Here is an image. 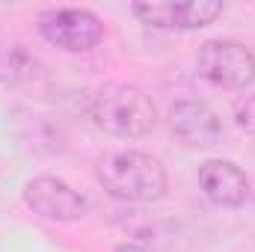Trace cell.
Returning a JSON list of instances; mask_svg holds the SVG:
<instances>
[{"mask_svg":"<svg viewBox=\"0 0 255 252\" xmlns=\"http://www.w3.org/2000/svg\"><path fill=\"white\" fill-rule=\"evenodd\" d=\"M98 184L122 202H157L166 193V169L157 157L145 151H116L107 154L95 169Z\"/></svg>","mask_w":255,"mask_h":252,"instance_id":"6da1fadb","label":"cell"},{"mask_svg":"<svg viewBox=\"0 0 255 252\" xmlns=\"http://www.w3.org/2000/svg\"><path fill=\"white\" fill-rule=\"evenodd\" d=\"M92 119L101 130H107L113 136L136 139V136H145L154 130L157 107H154L151 95H145L139 86L113 83V86H104L92 98Z\"/></svg>","mask_w":255,"mask_h":252,"instance_id":"7a4b0ae2","label":"cell"},{"mask_svg":"<svg viewBox=\"0 0 255 252\" xmlns=\"http://www.w3.org/2000/svg\"><path fill=\"white\" fill-rule=\"evenodd\" d=\"M199 74L223 89H247L255 80V54L232 39H211L196 54Z\"/></svg>","mask_w":255,"mask_h":252,"instance_id":"3957f363","label":"cell"},{"mask_svg":"<svg viewBox=\"0 0 255 252\" xmlns=\"http://www.w3.org/2000/svg\"><path fill=\"white\" fill-rule=\"evenodd\" d=\"M39 33L54 48H63L68 54H83L104 39V24L89 9H48L39 18Z\"/></svg>","mask_w":255,"mask_h":252,"instance_id":"277c9868","label":"cell"},{"mask_svg":"<svg viewBox=\"0 0 255 252\" xmlns=\"http://www.w3.org/2000/svg\"><path fill=\"white\" fill-rule=\"evenodd\" d=\"M24 202L33 208V214L57 223H74L86 214V199L60 178L39 175L24 187Z\"/></svg>","mask_w":255,"mask_h":252,"instance_id":"5b68a950","label":"cell"},{"mask_svg":"<svg viewBox=\"0 0 255 252\" xmlns=\"http://www.w3.org/2000/svg\"><path fill=\"white\" fill-rule=\"evenodd\" d=\"M223 12L220 0H184V3H133V15L160 30H199Z\"/></svg>","mask_w":255,"mask_h":252,"instance_id":"8992f818","label":"cell"},{"mask_svg":"<svg viewBox=\"0 0 255 252\" xmlns=\"http://www.w3.org/2000/svg\"><path fill=\"white\" fill-rule=\"evenodd\" d=\"M169 130L196 148H208L223 139V122L217 110L199 98H184L169 107Z\"/></svg>","mask_w":255,"mask_h":252,"instance_id":"52a82bcc","label":"cell"},{"mask_svg":"<svg viewBox=\"0 0 255 252\" xmlns=\"http://www.w3.org/2000/svg\"><path fill=\"white\" fill-rule=\"evenodd\" d=\"M199 187L214 205L238 208L247 199L250 181H247L244 169L235 166L232 160H208L199 169Z\"/></svg>","mask_w":255,"mask_h":252,"instance_id":"ba28073f","label":"cell"},{"mask_svg":"<svg viewBox=\"0 0 255 252\" xmlns=\"http://www.w3.org/2000/svg\"><path fill=\"white\" fill-rule=\"evenodd\" d=\"M0 83L21 92H42L48 86V71L24 45L0 48Z\"/></svg>","mask_w":255,"mask_h":252,"instance_id":"9c48e42d","label":"cell"},{"mask_svg":"<svg viewBox=\"0 0 255 252\" xmlns=\"http://www.w3.org/2000/svg\"><path fill=\"white\" fill-rule=\"evenodd\" d=\"M235 122L241 130H247L250 136H255V95H247L244 101H238L235 107Z\"/></svg>","mask_w":255,"mask_h":252,"instance_id":"30bf717a","label":"cell"},{"mask_svg":"<svg viewBox=\"0 0 255 252\" xmlns=\"http://www.w3.org/2000/svg\"><path fill=\"white\" fill-rule=\"evenodd\" d=\"M116 252H148V250H142V247H136V244H119Z\"/></svg>","mask_w":255,"mask_h":252,"instance_id":"8fae6325","label":"cell"}]
</instances>
